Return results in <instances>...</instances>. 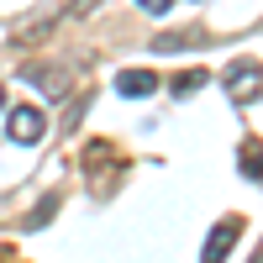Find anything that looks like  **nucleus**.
Masks as SVG:
<instances>
[{
    "label": "nucleus",
    "instance_id": "nucleus-1",
    "mask_svg": "<svg viewBox=\"0 0 263 263\" xmlns=\"http://www.w3.org/2000/svg\"><path fill=\"white\" fill-rule=\"evenodd\" d=\"M21 79H27L42 100H63V95L74 90V69H69V63H42V58H32V63H21Z\"/></svg>",
    "mask_w": 263,
    "mask_h": 263
},
{
    "label": "nucleus",
    "instance_id": "nucleus-2",
    "mask_svg": "<svg viewBox=\"0 0 263 263\" xmlns=\"http://www.w3.org/2000/svg\"><path fill=\"white\" fill-rule=\"evenodd\" d=\"M221 84H227V95H232L237 105L263 100V63H258V58H237V63H227Z\"/></svg>",
    "mask_w": 263,
    "mask_h": 263
},
{
    "label": "nucleus",
    "instance_id": "nucleus-3",
    "mask_svg": "<svg viewBox=\"0 0 263 263\" xmlns=\"http://www.w3.org/2000/svg\"><path fill=\"white\" fill-rule=\"evenodd\" d=\"M42 132H48V116H42L37 105H16V111L6 116V137H11V142H21V147L42 142Z\"/></svg>",
    "mask_w": 263,
    "mask_h": 263
},
{
    "label": "nucleus",
    "instance_id": "nucleus-4",
    "mask_svg": "<svg viewBox=\"0 0 263 263\" xmlns=\"http://www.w3.org/2000/svg\"><path fill=\"white\" fill-rule=\"evenodd\" d=\"M237 237H242V221H237V216H221V221L211 227L205 248H200V263H227V253L237 248Z\"/></svg>",
    "mask_w": 263,
    "mask_h": 263
},
{
    "label": "nucleus",
    "instance_id": "nucleus-5",
    "mask_svg": "<svg viewBox=\"0 0 263 263\" xmlns=\"http://www.w3.org/2000/svg\"><path fill=\"white\" fill-rule=\"evenodd\" d=\"M116 90L132 95V100H137V95H158V74H147V69H121V74H116Z\"/></svg>",
    "mask_w": 263,
    "mask_h": 263
},
{
    "label": "nucleus",
    "instance_id": "nucleus-6",
    "mask_svg": "<svg viewBox=\"0 0 263 263\" xmlns=\"http://www.w3.org/2000/svg\"><path fill=\"white\" fill-rule=\"evenodd\" d=\"M158 53H179V48H205V32L200 27H184V32H158L153 37Z\"/></svg>",
    "mask_w": 263,
    "mask_h": 263
},
{
    "label": "nucleus",
    "instance_id": "nucleus-7",
    "mask_svg": "<svg viewBox=\"0 0 263 263\" xmlns=\"http://www.w3.org/2000/svg\"><path fill=\"white\" fill-rule=\"evenodd\" d=\"M237 168H242L248 179H258V184H263V137H248L242 147H237Z\"/></svg>",
    "mask_w": 263,
    "mask_h": 263
},
{
    "label": "nucleus",
    "instance_id": "nucleus-8",
    "mask_svg": "<svg viewBox=\"0 0 263 263\" xmlns=\"http://www.w3.org/2000/svg\"><path fill=\"white\" fill-rule=\"evenodd\" d=\"M205 79H211L205 69H184V74L168 79V90H174V95H195V90H205Z\"/></svg>",
    "mask_w": 263,
    "mask_h": 263
},
{
    "label": "nucleus",
    "instance_id": "nucleus-9",
    "mask_svg": "<svg viewBox=\"0 0 263 263\" xmlns=\"http://www.w3.org/2000/svg\"><path fill=\"white\" fill-rule=\"evenodd\" d=\"M53 211H58V195H48V200L32 211V221H27V227H48V221H53Z\"/></svg>",
    "mask_w": 263,
    "mask_h": 263
},
{
    "label": "nucleus",
    "instance_id": "nucleus-10",
    "mask_svg": "<svg viewBox=\"0 0 263 263\" xmlns=\"http://www.w3.org/2000/svg\"><path fill=\"white\" fill-rule=\"evenodd\" d=\"M105 6V0H69V16L79 21V16H90V11H100Z\"/></svg>",
    "mask_w": 263,
    "mask_h": 263
},
{
    "label": "nucleus",
    "instance_id": "nucleus-11",
    "mask_svg": "<svg viewBox=\"0 0 263 263\" xmlns=\"http://www.w3.org/2000/svg\"><path fill=\"white\" fill-rule=\"evenodd\" d=\"M137 6H142L147 16H168V11H174V0H137Z\"/></svg>",
    "mask_w": 263,
    "mask_h": 263
},
{
    "label": "nucleus",
    "instance_id": "nucleus-12",
    "mask_svg": "<svg viewBox=\"0 0 263 263\" xmlns=\"http://www.w3.org/2000/svg\"><path fill=\"white\" fill-rule=\"evenodd\" d=\"M248 263H263V242H258V248H253V258H248Z\"/></svg>",
    "mask_w": 263,
    "mask_h": 263
},
{
    "label": "nucleus",
    "instance_id": "nucleus-13",
    "mask_svg": "<svg viewBox=\"0 0 263 263\" xmlns=\"http://www.w3.org/2000/svg\"><path fill=\"white\" fill-rule=\"evenodd\" d=\"M0 111H6V84H0Z\"/></svg>",
    "mask_w": 263,
    "mask_h": 263
}]
</instances>
